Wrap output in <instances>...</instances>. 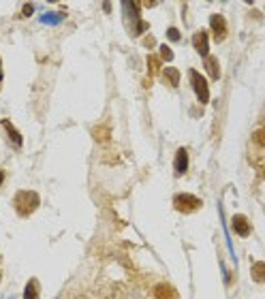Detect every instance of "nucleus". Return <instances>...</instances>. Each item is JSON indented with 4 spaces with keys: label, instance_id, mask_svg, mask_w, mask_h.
Masks as SVG:
<instances>
[{
    "label": "nucleus",
    "instance_id": "nucleus-1",
    "mask_svg": "<svg viewBox=\"0 0 265 299\" xmlns=\"http://www.w3.org/2000/svg\"><path fill=\"white\" fill-rule=\"evenodd\" d=\"M13 203H15V210H17L19 216H30V214L38 207L41 199H38V194L32 192V190H19L15 194V199H13Z\"/></svg>",
    "mask_w": 265,
    "mask_h": 299
},
{
    "label": "nucleus",
    "instance_id": "nucleus-2",
    "mask_svg": "<svg viewBox=\"0 0 265 299\" xmlns=\"http://www.w3.org/2000/svg\"><path fill=\"white\" fill-rule=\"evenodd\" d=\"M122 6H124V22H126V28L131 32V37L141 35L144 28H148V24H144L139 19V11H137V6H135V2H124Z\"/></svg>",
    "mask_w": 265,
    "mask_h": 299
},
{
    "label": "nucleus",
    "instance_id": "nucleus-3",
    "mask_svg": "<svg viewBox=\"0 0 265 299\" xmlns=\"http://www.w3.org/2000/svg\"><path fill=\"white\" fill-rule=\"evenodd\" d=\"M173 207L182 214H192L201 207V199H197L195 194H189V192H180L173 197Z\"/></svg>",
    "mask_w": 265,
    "mask_h": 299
},
{
    "label": "nucleus",
    "instance_id": "nucleus-4",
    "mask_svg": "<svg viewBox=\"0 0 265 299\" xmlns=\"http://www.w3.org/2000/svg\"><path fill=\"white\" fill-rule=\"evenodd\" d=\"M190 83H192V90H195L197 96H199V101H201V103H208V101H210L208 81H205V77L199 75L195 69H190Z\"/></svg>",
    "mask_w": 265,
    "mask_h": 299
},
{
    "label": "nucleus",
    "instance_id": "nucleus-5",
    "mask_svg": "<svg viewBox=\"0 0 265 299\" xmlns=\"http://www.w3.org/2000/svg\"><path fill=\"white\" fill-rule=\"evenodd\" d=\"M173 169H176L178 175L186 173V169H189V152H186L184 148H180L176 152V160H173Z\"/></svg>",
    "mask_w": 265,
    "mask_h": 299
},
{
    "label": "nucleus",
    "instance_id": "nucleus-6",
    "mask_svg": "<svg viewBox=\"0 0 265 299\" xmlns=\"http://www.w3.org/2000/svg\"><path fill=\"white\" fill-rule=\"evenodd\" d=\"M192 45H195V49H197L203 58H208L210 41H208V35H205V32H197V35L192 37Z\"/></svg>",
    "mask_w": 265,
    "mask_h": 299
},
{
    "label": "nucleus",
    "instance_id": "nucleus-7",
    "mask_svg": "<svg viewBox=\"0 0 265 299\" xmlns=\"http://www.w3.org/2000/svg\"><path fill=\"white\" fill-rule=\"evenodd\" d=\"M210 24H212V30H214V37L225 38V35H227V22H225V17L223 15H212Z\"/></svg>",
    "mask_w": 265,
    "mask_h": 299
},
{
    "label": "nucleus",
    "instance_id": "nucleus-8",
    "mask_svg": "<svg viewBox=\"0 0 265 299\" xmlns=\"http://www.w3.org/2000/svg\"><path fill=\"white\" fill-rule=\"evenodd\" d=\"M233 229H235L237 235H242V237L250 235V223L242 216V214H237V216H233Z\"/></svg>",
    "mask_w": 265,
    "mask_h": 299
},
{
    "label": "nucleus",
    "instance_id": "nucleus-9",
    "mask_svg": "<svg viewBox=\"0 0 265 299\" xmlns=\"http://www.w3.org/2000/svg\"><path fill=\"white\" fill-rule=\"evenodd\" d=\"M154 297L156 299H180L176 289L169 287V284H158V287L154 289Z\"/></svg>",
    "mask_w": 265,
    "mask_h": 299
},
{
    "label": "nucleus",
    "instance_id": "nucleus-10",
    "mask_svg": "<svg viewBox=\"0 0 265 299\" xmlns=\"http://www.w3.org/2000/svg\"><path fill=\"white\" fill-rule=\"evenodd\" d=\"M24 299H38V282H37V278H32V280L26 284Z\"/></svg>",
    "mask_w": 265,
    "mask_h": 299
},
{
    "label": "nucleus",
    "instance_id": "nucleus-11",
    "mask_svg": "<svg viewBox=\"0 0 265 299\" xmlns=\"http://www.w3.org/2000/svg\"><path fill=\"white\" fill-rule=\"evenodd\" d=\"M205 69H208V73H210V77L212 79H218L221 77V69H218V60L216 58H205Z\"/></svg>",
    "mask_w": 265,
    "mask_h": 299
},
{
    "label": "nucleus",
    "instance_id": "nucleus-12",
    "mask_svg": "<svg viewBox=\"0 0 265 299\" xmlns=\"http://www.w3.org/2000/svg\"><path fill=\"white\" fill-rule=\"evenodd\" d=\"M163 77H167V79H169V83H171L173 88H176L178 83H180V71H178V69H173V67L163 69Z\"/></svg>",
    "mask_w": 265,
    "mask_h": 299
},
{
    "label": "nucleus",
    "instance_id": "nucleus-13",
    "mask_svg": "<svg viewBox=\"0 0 265 299\" xmlns=\"http://www.w3.org/2000/svg\"><path fill=\"white\" fill-rule=\"evenodd\" d=\"M253 280L255 282H263L265 280V263L263 261H257L253 265Z\"/></svg>",
    "mask_w": 265,
    "mask_h": 299
},
{
    "label": "nucleus",
    "instance_id": "nucleus-14",
    "mask_svg": "<svg viewBox=\"0 0 265 299\" xmlns=\"http://www.w3.org/2000/svg\"><path fill=\"white\" fill-rule=\"evenodd\" d=\"M2 126L6 128V133H9V137L13 139V144H15L17 148L22 146V137H19V135L15 133V128H13V124H11V122H9V120H2Z\"/></svg>",
    "mask_w": 265,
    "mask_h": 299
},
{
    "label": "nucleus",
    "instance_id": "nucleus-15",
    "mask_svg": "<svg viewBox=\"0 0 265 299\" xmlns=\"http://www.w3.org/2000/svg\"><path fill=\"white\" fill-rule=\"evenodd\" d=\"M92 135H94V139H96V141H101V144H105V141H109V137H112L109 128H105V126H96Z\"/></svg>",
    "mask_w": 265,
    "mask_h": 299
},
{
    "label": "nucleus",
    "instance_id": "nucleus-16",
    "mask_svg": "<svg viewBox=\"0 0 265 299\" xmlns=\"http://www.w3.org/2000/svg\"><path fill=\"white\" fill-rule=\"evenodd\" d=\"M160 58H165L167 62H171L173 60V51L167 47V45H160Z\"/></svg>",
    "mask_w": 265,
    "mask_h": 299
},
{
    "label": "nucleus",
    "instance_id": "nucleus-17",
    "mask_svg": "<svg viewBox=\"0 0 265 299\" xmlns=\"http://www.w3.org/2000/svg\"><path fill=\"white\" fill-rule=\"evenodd\" d=\"M255 141L259 146H265V131H263V128H259V131L255 133Z\"/></svg>",
    "mask_w": 265,
    "mask_h": 299
},
{
    "label": "nucleus",
    "instance_id": "nucleus-18",
    "mask_svg": "<svg viewBox=\"0 0 265 299\" xmlns=\"http://www.w3.org/2000/svg\"><path fill=\"white\" fill-rule=\"evenodd\" d=\"M167 37H169V41H180V32H178V28H169V30H167Z\"/></svg>",
    "mask_w": 265,
    "mask_h": 299
},
{
    "label": "nucleus",
    "instance_id": "nucleus-19",
    "mask_svg": "<svg viewBox=\"0 0 265 299\" xmlns=\"http://www.w3.org/2000/svg\"><path fill=\"white\" fill-rule=\"evenodd\" d=\"M148 62H150V71L154 73V71L158 69V58L156 56H150V60H148Z\"/></svg>",
    "mask_w": 265,
    "mask_h": 299
},
{
    "label": "nucleus",
    "instance_id": "nucleus-20",
    "mask_svg": "<svg viewBox=\"0 0 265 299\" xmlns=\"http://www.w3.org/2000/svg\"><path fill=\"white\" fill-rule=\"evenodd\" d=\"M24 13H26V15H30V13H32V4H26L24 6Z\"/></svg>",
    "mask_w": 265,
    "mask_h": 299
},
{
    "label": "nucleus",
    "instance_id": "nucleus-21",
    "mask_svg": "<svg viewBox=\"0 0 265 299\" xmlns=\"http://www.w3.org/2000/svg\"><path fill=\"white\" fill-rule=\"evenodd\" d=\"M2 182H4V173L0 171V186H2Z\"/></svg>",
    "mask_w": 265,
    "mask_h": 299
},
{
    "label": "nucleus",
    "instance_id": "nucleus-22",
    "mask_svg": "<svg viewBox=\"0 0 265 299\" xmlns=\"http://www.w3.org/2000/svg\"><path fill=\"white\" fill-rule=\"evenodd\" d=\"M0 81H2V62H0Z\"/></svg>",
    "mask_w": 265,
    "mask_h": 299
}]
</instances>
